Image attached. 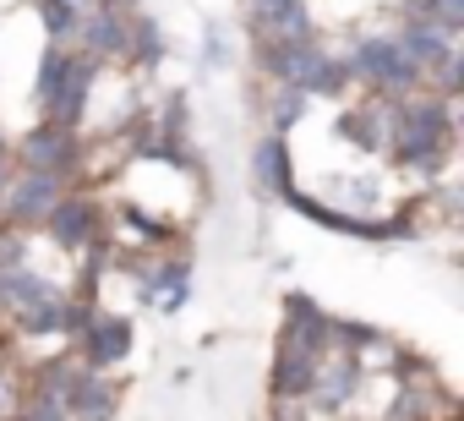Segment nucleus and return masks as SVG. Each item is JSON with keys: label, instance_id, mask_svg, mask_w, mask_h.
I'll list each match as a JSON object with an SVG mask.
<instances>
[{"label": "nucleus", "instance_id": "nucleus-1", "mask_svg": "<svg viewBox=\"0 0 464 421\" xmlns=\"http://www.w3.org/2000/svg\"><path fill=\"white\" fill-rule=\"evenodd\" d=\"M453 148V104L431 99L426 88L393 104V132H388V153L393 164L410 170H437Z\"/></svg>", "mask_w": 464, "mask_h": 421}, {"label": "nucleus", "instance_id": "nucleus-2", "mask_svg": "<svg viewBox=\"0 0 464 421\" xmlns=\"http://www.w3.org/2000/svg\"><path fill=\"white\" fill-rule=\"evenodd\" d=\"M257 66L268 72V83H290V88H301L306 99H339V93L350 88L344 61L323 44V34L257 44Z\"/></svg>", "mask_w": 464, "mask_h": 421}, {"label": "nucleus", "instance_id": "nucleus-3", "mask_svg": "<svg viewBox=\"0 0 464 421\" xmlns=\"http://www.w3.org/2000/svg\"><path fill=\"white\" fill-rule=\"evenodd\" d=\"M339 61H344V77L361 83L372 99H410V93H420V66L393 44V34L350 39V50Z\"/></svg>", "mask_w": 464, "mask_h": 421}, {"label": "nucleus", "instance_id": "nucleus-4", "mask_svg": "<svg viewBox=\"0 0 464 421\" xmlns=\"http://www.w3.org/2000/svg\"><path fill=\"white\" fill-rule=\"evenodd\" d=\"M72 191V181L50 175V170H12L6 181V197H0V225H12V230H39L50 220V208Z\"/></svg>", "mask_w": 464, "mask_h": 421}, {"label": "nucleus", "instance_id": "nucleus-5", "mask_svg": "<svg viewBox=\"0 0 464 421\" xmlns=\"http://www.w3.org/2000/svg\"><path fill=\"white\" fill-rule=\"evenodd\" d=\"M12 164H23V170H50V175H61V181H72L77 164H82L77 126H50V121L28 126V132L17 137V148H12Z\"/></svg>", "mask_w": 464, "mask_h": 421}, {"label": "nucleus", "instance_id": "nucleus-6", "mask_svg": "<svg viewBox=\"0 0 464 421\" xmlns=\"http://www.w3.org/2000/svg\"><path fill=\"white\" fill-rule=\"evenodd\" d=\"M44 236H50L61 252L82 258L93 241H104V208H99L88 191H66V197L50 208V220H44Z\"/></svg>", "mask_w": 464, "mask_h": 421}, {"label": "nucleus", "instance_id": "nucleus-7", "mask_svg": "<svg viewBox=\"0 0 464 421\" xmlns=\"http://www.w3.org/2000/svg\"><path fill=\"white\" fill-rule=\"evenodd\" d=\"M99 72H104V61L72 50V55H66V72H61V83H55V93H50V104H44V121H50V126H82V110H88V99H93Z\"/></svg>", "mask_w": 464, "mask_h": 421}, {"label": "nucleus", "instance_id": "nucleus-8", "mask_svg": "<svg viewBox=\"0 0 464 421\" xmlns=\"http://www.w3.org/2000/svg\"><path fill=\"white\" fill-rule=\"evenodd\" d=\"M72 350H77V361H82L88 372H110V367L126 361V350H131V318L99 312V318L82 328V339H77Z\"/></svg>", "mask_w": 464, "mask_h": 421}, {"label": "nucleus", "instance_id": "nucleus-9", "mask_svg": "<svg viewBox=\"0 0 464 421\" xmlns=\"http://www.w3.org/2000/svg\"><path fill=\"white\" fill-rule=\"evenodd\" d=\"M317 367H323V350H312V345H301V339L279 334V350H274V399H285V405L306 399V388H312Z\"/></svg>", "mask_w": 464, "mask_h": 421}, {"label": "nucleus", "instance_id": "nucleus-10", "mask_svg": "<svg viewBox=\"0 0 464 421\" xmlns=\"http://www.w3.org/2000/svg\"><path fill=\"white\" fill-rule=\"evenodd\" d=\"M126 17L131 12H115V6L82 12V28H77V44L72 50H82L93 61H126Z\"/></svg>", "mask_w": 464, "mask_h": 421}, {"label": "nucleus", "instance_id": "nucleus-11", "mask_svg": "<svg viewBox=\"0 0 464 421\" xmlns=\"http://www.w3.org/2000/svg\"><path fill=\"white\" fill-rule=\"evenodd\" d=\"M355 388H361V361L344 356V350H328L323 367H317V377H312V388H306V399L317 410H344L355 399Z\"/></svg>", "mask_w": 464, "mask_h": 421}, {"label": "nucleus", "instance_id": "nucleus-12", "mask_svg": "<svg viewBox=\"0 0 464 421\" xmlns=\"http://www.w3.org/2000/svg\"><path fill=\"white\" fill-rule=\"evenodd\" d=\"M393 44H399L420 72H426L431 61H442L448 50H459V39H453L442 23H431V17H404V23L393 28Z\"/></svg>", "mask_w": 464, "mask_h": 421}, {"label": "nucleus", "instance_id": "nucleus-13", "mask_svg": "<svg viewBox=\"0 0 464 421\" xmlns=\"http://www.w3.org/2000/svg\"><path fill=\"white\" fill-rule=\"evenodd\" d=\"M186 290H191V263H186V252L159 258L153 274L142 279V296H148L153 307H164V312H175V307L186 301Z\"/></svg>", "mask_w": 464, "mask_h": 421}, {"label": "nucleus", "instance_id": "nucleus-14", "mask_svg": "<svg viewBox=\"0 0 464 421\" xmlns=\"http://www.w3.org/2000/svg\"><path fill=\"white\" fill-rule=\"evenodd\" d=\"M121 405V388L110 372H82L77 394H72V421H110Z\"/></svg>", "mask_w": 464, "mask_h": 421}, {"label": "nucleus", "instance_id": "nucleus-15", "mask_svg": "<svg viewBox=\"0 0 464 421\" xmlns=\"http://www.w3.org/2000/svg\"><path fill=\"white\" fill-rule=\"evenodd\" d=\"M252 164H257V186L263 191H274V197H285L295 181H290V142L279 137V132H268L263 142H257V153H252Z\"/></svg>", "mask_w": 464, "mask_h": 421}, {"label": "nucleus", "instance_id": "nucleus-16", "mask_svg": "<svg viewBox=\"0 0 464 421\" xmlns=\"http://www.w3.org/2000/svg\"><path fill=\"white\" fill-rule=\"evenodd\" d=\"M126 61L131 66H159L164 61V34H159V23L153 17H142V12H131L126 17Z\"/></svg>", "mask_w": 464, "mask_h": 421}, {"label": "nucleus", "instance_id": "nucleus-17", "mask_svg": "<svg viewBox=\"0 0 464 421\" xmlns=\"http://www.w3.org/2000/svg\"><path fill=\"white\" fill-rule=\"evenodd\" d=\"M61 296H66V290L55 285L50 296H39L34 307H23V312H17V328H23L28 339H50V334H61Z\"/></svg>", "mask_w": 464, "mask_h": 421}, {"label": "nucleus", "instance_id": "nucleus-18", "mask_svg": "<svg viewBox=\"0 0 464 421\" xmlns=\"http://www.w3.org/2000/svg\"><path fill=\"white\" fill-rule=\"evenodd\" d=\"M39 6V23H44V34H50V44H77V28H82V12H72L66 0H34Z\"/></svg>", "mask_w": 464, "mask_h": 421}, {"label": "nucleus", "instance_id": "nucleus-19", "mask_svg": "<svg viewBox=\"0 0 464 421\" xmlns=\"http://www.w3.org/2000/svg\"><path fill=\"white\" fill-rule=\"evenodd\" d=\"M301 115H306V93H301V88H290V83H274V104H268V126H274V132L285 137V132H290V126H295Z\"/></svg>", "mask_w": 464, "mask_h": 421}, {"label": "nucleus", "instance_id": "nucleus-20", "mask_svg": "<svg viewBox=\"0 0 464 421\" xmlns=\"http://www.w3.org/2000/svg\"><path fill=\"white\" fill-rule=\"evenodd\" d=\"M12 421H72V410H66L61 399H50V394H34V388H23V399H17Z\"/></svg>", "mask_w": 464, "mask_h": 421}, {"label": "nucleus", "instance_id": "nucleus-21", "mask_svg": "<svg viewBox=\"0 0 464 421\" xmlns=\"http://www.w3.org/2000/svg\"><path fill=\"white\" fill-rule=\"evenodd\" d=\"M66 44H50L44 50V61H39V83H34V99H39V110L50 104V93H55V83H61V72H66Z\"/></svg>", "mask_w": 464, "mask_h": 421}, {"label": "nucleus", "instance_id": "nucleus-22", "mask_svg": "<svg viewBox=\"0 0 464 421\" xmlns=\"http://www.w3.org/2000/svg\"><path fill=\"white\" fill-rule=\"evenodd\" d=\"M410 17H431V23H442L448 34H459V28H464V0H426V6L410 12Z\"/></svg>", "mask_w": 464, "mask_h": 421}, {"label": "nucleus", "instance_id": "nucleus-23", "mask_svg": "<svg viewBox=\"0 0 464 421\" xmlns=\"http://www.w3.org/2000/svg\"><path fill=\"white\" fill-rule=\"evenodd\" d=\"M17 399H23V388H17V372H12L6 361H0V421H12Z\"/></svg>", "mask_w": 464, "mask_h": 421}, {"label": "nucleus", "instance_id": "nucleus-24", "mask_svg": "<svg viewBox=\"0 0 464 421\" xmlns=\"http://www.w3.org/2000/svg\"><path fill=\"white\" fill-rule=\"evenodd\" d=\"M12 170H17V164H12V142L0 137V197H6V181H12Z\"/></svg>", "mask_w": 464, "mask_h": 421}, {"label": "nucleus", "instance_id": "nucleus-25", "mask_svg": "<svg viewBox=\"0 0 464 421\" xmlns=\"http://www.w3.org/2000/svg\"><path fill=\"white\" fill-rule=\"evenodd\" d=\"M66 6H72V12H93V6H99V0H66Z\"/></svg>", "mask_w": 464, "mask_h": 421}, {"label": "nucleus", "instance_id": "nucleus-26", "mask_svg": "<svg viewBox=\"0 0 464 421\" xmlns=\"http://www.w3.org/2000/svg\"><path fill=\"white\" fill-rule=\"evenodd\" d=\"M252 6H268V0H246V12H252Z\"/></svg>", "mask_w": 464, "mask_h": 421}, {"label": "nucleus", "instance_id": "nucleus-27", "mask_svg": "<svg viewBox=\"0 0 464 421\" xmlns=\"http://www.w3.org/2000/svg\"><path fill=\"white\" fill-rule=\"evenodd\" d=\"M0 361H6V356H0Z\"/></svg>", "mask_w": 464, "mask_h": 421}]
</instances>
